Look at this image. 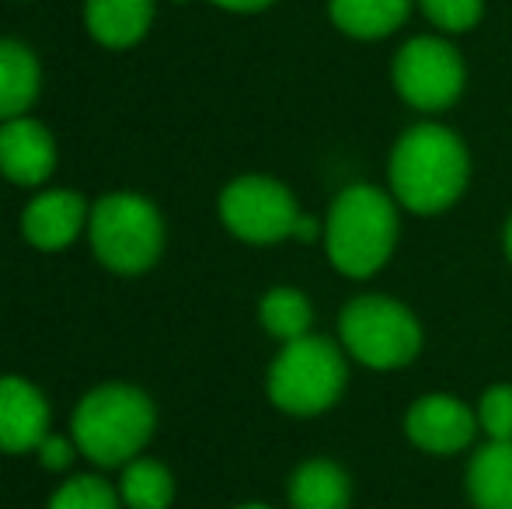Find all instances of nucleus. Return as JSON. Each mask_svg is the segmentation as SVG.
Listing matches in <instances>:
<instances>
[{"instance_id":"6ab92c4d","label":"nucleus","mask_w":512,"mask_h":509,"mask_svg":"<svg viewBox=\"0 0 512 509\" xmlns=\"http://www.w3.org/2000/svg\"><path fill=\"white\" fill-rule=\"evenodd\" d=\"M258 321H262V328L279 346H286V342L310 335L314 307H310L307 293H300L297 286H272V290L258 300Z\"/></svg>"},{"instance_id":"cd10ccee","label":"nucleus","mask_w":512,"mask_h":509,"mask_svg":"<svg viewBox=\"0 0 512 509\" xmlns=\"http://www.w3.org/2000/svg\"><path fill=\"white\" fill-rule=\"evenodd\" d=\"M171 4H189V0H171Z\"/></svg>"},{"instance_id":"ddd939ff","label":"nucleus","mask_w":512,"mask_h":509,"mask_svg":"<svg viewBox=\"0 0 512 509\" xmlns=\"http://www.w3.org/2000/svg\"><path fill=\"white\" fill-rule=\"evenodd\" d=\"M154 0H84V28L105 49H133L154 25Z\"/></svg>"},{"instance_id":"2eb2a0df","label":"nucleus","mask_w":512,"mask_h":509,"mask_svg":"<svg viewBox=\"0 0 512 509\" xmlns=\"http://www.w3.org/2000/svg\"><path fill=\"white\" fill-rule=\"evenodd\" d=\"M415 0H328L331 25L359 42H377L394 35L408 21Z\"/></svg>"},{"instance_id":"5701e85b","label":"nucleus","mask_w":512,"mask_h":509,"mask_svg":"<svg viewBox=\"0 0 512 509\" xmlns=\"http://www.w3.org/2000/svg\"><path fill=\"white\" fill-rule=\"evenodd\" d=\"M77 454H81V450H77L74 436L70 433H49L46 440L39 443V450H35V461H39L49 475H70Z\"/></svg>"},{"instance_id":"dca6fc26","label":"nucleus","mask_w":512,"mask_h":509,"mask_svg":"<svg viewBox=\"0 0 512 509\" xmlns=\"http://www.w3.org/2000/svg\"><path fill=\"white\" fill-rule=\"evenodd\" d=\"M474 509H512V440H488L467 464Z\"/></svg>"},{"instance_id":"f257e3e1","label":"nucleus","mask_w":512,"mask_h":509,"mask_svg":"<svg viewBox=\"0 0 512 509\" xmlns=\"http://www.w3.org/2000/svg\"><path fill=\"white\" fill-rule=\"evenodd\" d=\"M387 182L398 206L436 217L460 203L471 182V154L450 126L418 123L398 136L387 157Z\"/></svg>"},{"instance_id":"423d86ee","label":"nucleus","mask_w":512,"mask_h":509,"mask_svg":"<svg viewBox=\"0 0 512 509\" xmlns=\"http://www.w3.org/2000/svg\"><path fill=\"white\" fill-rule=\"evenodd\" d=\"M338 339L349 360L387 374L408 367L422 353L425 335L408 304L384 293H363L342 307Z\"/></svg>"},{"instance_id":"4be33fe9","label":"nucleus","mask_w":512,"mask_h":509,"mask_svg":"<svg viewBox=\"0 0 512 509\" xmlns=\"http://www.w3.org/2000/svg\"><path fill=\"white\" fill-rule=\"evenodd\" d=\"M478 426L488 440H512V384H492L481 394Z\"/></svg>"},{"instance_id":"f8f14e48","label":"nucleus","mask_w":512,"mask_h":509,"mask_svg":"<svg viewBox=\"0 0 512 509\" xmlns=\"http://www.w3.org/2000/svg\"><path fill=\"white\" fill-rule=\"evenodd\" d=\"M56 136L46 123L18 116L0 123V175L21 189H39L56 171Z\"/></svg>"},{"instance_id":"0eeeda50","label":"nucleus","mask_w":512,"mask_h":509,"mask_svg":"<svg viewBox=\"0 0 512 509\" xmlns=\"http://www.w3.org/2000/svg\"><path fill=\"white\" fill-rule=\"evenodd\" d=\"M220 224L244 245H279L300 220L297 196L272 175H237L216 199Z\"/></svg>"},{"instance_id":"412c9836","label":"nucleus","mask_w":512,"mask_h":509,"mask_svg":"<svg viewBox=\"0 0 512 509\" xmlns=\"http://www.w3.org/2000/svg\"><path fill=\"white\" fill-rule=\"evenodd\" d=\"M415 4L429 18V25L446 35L471 32L485 14V0H415Z\"/></svg>"},{"instance_id":"a211bd4d","label":"nucleus","mask_w":512,"mask_h":509,"mask_svg":"<svg viewBox=\"0 0 512 509\" xmlns=\"http://www.w3.org/2000/svg\"><path fill=\"white\" fill-rule=\"evenodd\" d=\"M119 499L126 509H171L175 503V475L157 457H136L119 468Z\"/></svg>"},{"instance_id":"9b49d317","label":"nucleus","mask_w":512,"mask_h":509,"mask_svg":"<svg viewBox=\"0 0 512 509\" xmlns=\"http://www.w3.org/2000/svg\"><path fill=\"white\" fill-rule=\"evenodd\" d=\"M91 206L74 189H42L21 210V234L39 252H63L88 234Z\"/></svg>"},{"instance_id":"6e6552de","label":"nucleus","mask_w":512,"mask_h":509,"mask_svg":"<svg viewBox=\"0 0 512 509\" xmlns=\"http://www.w3.org/2000/svg\"><path fill=\"white\" fill-rule=\"evenodd\" d=\"M394 91L418 112H443L460 102L467 67L460 49L443 35H415L391 63Z\"/></svg>"},{"instance_id":"aec40b11","label":"nucleus","mask_w":512,"mask_h":509,"mask_svg":"<svg viewBox=\"0 0 512 509\" xmlns=\"http://www.w3.org/2000/svg\"><path fill=\"white\" fill-rule=\"evenodd\" d=\"M46 509H126L119 489L102 475H67L49 496Z\"/></svg>"},{"instance_id":"7ed1b4c3","label":"nucleus","mask_w":512,"mask_h":509,"mask_svg":"<svg viewBox=\"0 0 512 509\" xmlns=\"http://www.w3.org/2000/svg\"><path fill=\"white\" fill-rule=\"evenodd\" d=\"M401 238L398 199L377 185H349L324 217L328 262L349 279H370L391 262Z\"/></svg>"},{"instance_id":"20e7f679","label":"nucleus","mask_w":512,"mask_h":509,"mask_svg":"<svg viewBox=\"0 0 512 509\" xmlns=\"http://www.w3.org/2000/svg\"><path fill=\"white\" fill-rule=\"evenodd\" d=\"M88 241L98 265H105L115 276H143L154 269L164 255L168 227L154 199L143 192L119 189L105 192L91 203Z\"/></svg>"},{"instance_id":"4468645a","label":"nucleus","mask_w":512,"mask_h":509,"mask_svg":"<svg viewBox=\"0 0 512 509\" xmlns=\"http://www.w3.org/2000/svg\"><path fill=\"white\" fill-rule=\"evenodd\" d=\"M42 91V63L32 46L0 39V123L28 116Z\"/></svg>"},{"instance_id":"393cba45","label":"nucleus","mask_w":512,"mask_h":509,"mask_svg":"<svg viewBox=\"0 0 512 509\" xmlns=\"http://www.w3.org/2000/svg\"><path fill=\"white\" fill-rule=\"evenodd\" d=\"M324 238V224H317L314 217H307V213H300L297 227H293V241H300V245H310V241Z\"/></svg>"},{"instance_id":"f3484780","label":"nucleus","mask_w":512,"mask_h":509,"mask_svg":"<svg viewBox=\"0 0 512 509\" xmlns=\"http://www.w3.org/2000/svg\"><path fill=\"white\" fill-rule=\"evenodd\" d=\"M286 496H290L293 509H349V471L328 457H310L290 475Z\"/></svg>"},{"instance_id":"1a4fd4ad","label":"nucleus","mask_w":512,"mask_h":509,"mask_svg":"<svg viewBox=\"0 0 512 509\" xmlns=\"http://www.w3.org/2000/svg\"><path fill=\"white\" fill-rule=\"evenodd\" d=\"M405 433L418 450H425V454H436V457L460 454V450L471 447L474 436L481 433L478 408L453 398V394L432 391L408 408Z\"/></svg>"},{"instance_id":"9d476101","label":"nucleus","mask_w":512,"mask_h":509,"mask_svg":"<svg viewBox=\"0 0 512 509\" xmlns=\"http://www.w3.org/2000/svg\"><path fill=\"white\" fill-rule=\"evenodd\" d=\"M49 422H53V408L39 384L18 374L0 377V454H35L39 443L53 433Z\"/></svg>"},{"instance_id":"f03ea898","label":"nucleus","mask_w":512,"mask_h":509,"mask_svg":"<svg viewBox=\"0 0 512 509\" xmlns=\"http://www.w3.org/2000/svg\"><path fill=\"white\" fill-rule=\"evenodd\" d=\"M154 433L157 405L136 384L108 381L91 387L70 415V436L77 450L98 468H126L147 450Z\"/></svg>"},{"instance_id":"b1692460","label":"nucleus","mask_w":512,"mask_h":509,"mask_svg":"<svg viewBox=\"0 0 512 509\" xmlns=\"http://www.w3.org/2000/svg\"><path fill=\"white\" fill-rule=\"evenodd\" d=\"M213 7H220V11H230V14H258L265 11V7H272L276 0H209Z\"/></svg>"},{"instance_id":"a878e982","label":"nucleus","mask_w":512,"mask_h":509,"mask_svg":"<svg viewBox=\"0 0 512 509\" xmlns=\"http://www.w3.org/2000/svg\"><path fill=\"white\" fill-rule=\"evenodd\" d=\"M506 258H509V265H512V217L506 220Z\"/></svg>"},{"instance_id":"39448f33","label":"nucleus","mask_w":512,"mask_h":509,"mask_svg":"<svg viewBox=\"0 0 512 509\" xmlns=\"http://www.w3.org/2000/svg\"><path fill=\"white\" fill-rule=\"evenodd\" d=\"M349 384V363L345 349L324 335H304L279 346L276 360L269 363L265 394L286 415H321L338 405Z\"/></svg>"},{"instance_id":"bb28decb","label":"nucleus","mask_w":512,"mask_h":509,"mask_svg":"<svg viewBox=\"0 0 512 509\" xmlns=\"http://www.w3.org/2000/svg\"><path fill=\"white\" fill-rule=\"evenodd\" d=\"M234 509H272L269 503H241V506H234Z\"/></svg>"}]
</instances>
